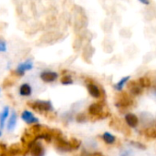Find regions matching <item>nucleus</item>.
Returning a JSON list of instances; mask_svg holds the SVG:
<instances>
[{"instance_id":"f257e3e1","label":"nucleus","mask_w":156,"mask_h":156,"mask_svg":"<svg viewBox=\"0 0 156 156\" xmlns=\"http://www.w3.org/2000/svg\"><path fill=\"white\" fill-rule=\"evenodd\" d=\"M104 107L105 101L102 100L90 104L88 108V112L92 118L96 120H103L110 116V112L108 111H104Z\"/></svg>"},{"instance_id":"f03ea898","label":"nucleus","mask_w":156,"mask_h":156,"mask_svg":"<svg viewBox=\"0 0 156 156\" xmlns=\"http://www.w3.org/2000/svg\"><path fill=\"white\" fill-rule=\"evenodd\" d=\"M134 103L133 96L126 91H119L115 95V106L120 111H124L130 107H132Z\"/></svg>"},{"instance_id":"7ed1b4c3","label":"nucleus","mask_w":156,"mask_h":156,"mask_svg":"<svg viewBox=\"0 0 156 156\" xmlns=\"http://www.w3.org/2000/svg\"><path fill=\"white\" fill-rule=\"evenodd\" d=\"M27 105L38 113H51L53 112V106L49 101H28Z\"/></svg>"},{"instance_id":"20e7f679","label":"nucleus","mask_w":156,"mask_h":156,"mask_svg":"<svg viewBox=\"0 0 156 156\" xmlns=\"http://www.w3.org/2000/svg\"><path fill=\"white\" fill-rule=\"evenodd\" d=\"M109 125L114 129L115 131L123 133L125 136H130L131 135V131H130V127H128L127 124H125L124 122H122L120 119L118 118H113L112 120H111Z\"/></svg>"},{"instance_id":"39448f33","label":"nucleus","mask_w":156,"mask_h":156,"mask_svg":"<svg viewBox=\"0 0 156 156\" xmlns=\"http://www.w3.org/2000/svg\"><path fill=\"white\" fill-rule=\"evenodd\" d=\"M54 144H55V147L57 148V150H58L59 152L68 153V152L72 151V148H71L69 141L65 139L63 137V135L54 139Z\"/></svg>"},{"instance_id":"423d86ee","label":"nucleus","mask_w":156,"mask_h":156,"mask_svg":"<svg viewBox=\"0 0 156 156\" xmlns=\"http://www.w3.org/2000/svg\"><path fill=\"white\" fill-rule=\"evenodd\" d=\"M27 150L31 156H45V148L39 141L33 142L27 147Z\"/></svg>"},{"instance_id":"0eeeda50","label":"nucleus","mask_w":156,"mask_h":156,"mask_svg":"<svg viewBox=\"0 0 156 156\" xmlns=\"http://www.w3.org/2000/svg\"><path fill=\"white\" fill-rule=\"evenodd\" d=\"M126 86H127V90H129V93L133 97L140 96L144 91V88L141 86L139 81H136V80H129Z\"/></svg>"},{"instance_id":"6e6552de","label":"nucleus","mask_w":156,"mask_h":156,"mask_svg":"<svg viewBox=\"0 0 156 156\" xmlns=\"http://www.w3.org/2000/svg\"><path fill=\"white\" fill-rule=\"evenodd\" d=\"M87 86V90L88 92L90 93V95L95 99H100L101 97V93L103 92V90H101L100 87L98 85H96L95 83L91 82V81H87L86 83Z\"/></svg>"},{"instance_id":"1a4fd4ad","label":"nucleus","mask_w":156,"mask_h":156,"mask_svg":"<svg viewBox=\"0 0 156 156\" xmlns=\"http://www.w3.org/2000/svg\"><path fill=\"white\" fill-rule=\"evenodd\" d=\"M32 69H33V62L31 59H27L25 62H22L17 66L16 69L15 70V74L18 77H21L26 73V71L30 70Z\"/></svg>"},{"instance_id":"9d476101","label":"nucleus","mask_w":156,"mask_h":156,"mask_svg":"<svg viewBox=\"0 0 156 156\" xmlns=\"http://www.w3.org/2000/svg\"><path fill=\"white\" fill-rule=\"evenodd\" d=\"M58 78V74L55 71H51V70H45L42 71L40 73V79L46 82V83H51L57 80V79Z\"/></svg>"},{"instance_id":"9b49d317","label":"nucleus","mask_w":156,"mask_h":156,"mask_svg":"<svg viewBox=\"0 0 156 156\" xmlns=\"http://www.w3.org/2000/svg\"><path fill=\"white\" fill-rule=\"evenodd\" d=\"M23 153V148L20 146V144H13L8 149L3 153L4 156H19Z\"/></svg>"},{"instance_id":"f8f14e48","label":"nucleus","mask_w":156,"mask_h":156,"mask_svg":"<svg viewBox=\"0 0 156 156\" xmlns=\"http://www.w3.org/2000/svg\"><path fill=\"white\" fill-rule=\"evenodd\" d=\"M21 119L28 125L37 124L38 122V119L34 116V114L29 111H24L21 114Z\"/></svg>"},{"instance_id":"ddd939ff","label":"nucleus","mask_w":156,"mask_h":156,"mask_svg":"<svg viewBox=\"0 0 156 156\" xmlns=\"http://www.w3.org/2000/svg\"><path fill=\"white\" fill-rule=\"evenodd\" d=\"M125 122L130 128H135L139 124V119L133 113H127L125 115Z\"/></svg>"},{"instance_id":"4468645a","label":"nucleus","mask_w":156,"mask_h":156,"mask_svg":"<svg viewBox=\"0 0 156 156\" xmlns=\"http://www.w3.org/2000/svg\"><path fill=\"white\" fill-rule=\"evenodd\" d=\"M16 122H17V115L15 112H13L11 113V115L9 116L8 122H7V125H6V129L8 132H12L16 125Z\"/></svg>"},{"instance_id":"2eb2a0df","label":"nucleus","mask_w":156,"mask_h":156,"mask_svg":"<svg viewBox=\"0 0 156 156\" xmlns=\"http://www.w3.org/2000/svg\"><path fill=\"white\" fill-rule=\"evenodd\" d=\"M32 93V88L29 84L24 83L19 87V94L23 97H29Z\"/></svg>"},{"instance_id":"dca6fc26","label":"nucleus","mask_w":156,"mask_h":156,"mask_svg":"<svg viewBox=\"0 0 156 156\" xmlns=\"http://www.w3.org/2000/svg\"><path fill=\"white\" fill-rule=\"evenodd\" d=\"M9 116V108L7 106H5L3 111L0 112V128L3 129L5 127V122H6V119L8 118Z\"/></svg>"},{"instance_id":"f3484780","label":"nucleus","mask_w":156,"mask_h":156,"mask_svg":"<svg viewBox=\"0 0 156 156\" xmlns=\"http://www.w3.org/2000/svg\"><path fill=\"white\" fill-rule=\"evenodd\" d=\"M131 77L130 76H126V77H123L121 80H119L115 85H114V89L119 92V91H122L123 90V87L127 84V82L130 80Z\"/></svg>"},{"instance_id":"a211bd4d","label":"nucleus","mask_w":156,"mask_h":156,"mask_svg":"<svg viewBox=\"0 0 156 156\" xmlns=\"http://www.w3.org/2000/svg\"><path fill=\"white\" fill-rule=\"evenodd\" d=\"M142 123L145 128H149V127H153L154 125V118L152 115L147 113V119L144 116V113L142 114Z\"/></svg>"},{"instance_id":"6ab92c4d","label":"nucleus","mask_w":156,"mask_h":156,"mask_svg":"<svg viewBox=\"0 0 156 156\" xmlns=\"http://www.w3.org/2000/svg\"><path fill=\"white\" fill-rule=\"evenodd\" d=\"M143 133L145 137L149 139H156V128H153V127L144 128Z\"/></svg>"},{"instance_id":"aec40b11","label":"nucleus","mask_w":156,"mask_h":156,"mask_svg":"<svg viewBox=\"0 0 156 156\" xmlns=\"http://www.w3.org/2000/svg\"><path fill=\"white\" fill-rule=\"evenodd\" d=\"M102 140H103L104 143L107 144H115L116 138H115V136L112 135L111 133L106 132V133H104L102 134Z\"/></svg>"},{"instance_id":"412c9836","label":"nucleus","mask_w":156,"mask_h":156,"mask_svg":"<svg viewBox=\"0 0 156 156\" xmlns=\"http://www.w3.org/2000/svg\"><path fill=\"white\" fill-rule=\"evenodd\" d=\"M138 81H139V83L141 84V86L143 88H149L152 85L151 80L148 77H142V78L139 79Z\"/></svg>"},{"instance_id":"4be33fe9","label":"nucleus","mask_w":156,"mask_h":156,"mask_svg":"<svg viewBox=\"0 0 156 156\" xmlns=\"http://www.w3.org/2000/svg\"><path fill=\"white\" fill-rule=\"evenodd\" d=\"M69 143H70V145H71L72 150H77V149H79V148L80 147V145H81V142H80V140L76 139V138H71V139L69 140Z\"/></svg>"},{"instance_id":"5701e85b","label":"nucleus","mask_w":156,"mask_h":156,"mask_svg":"<svg viewBox=\"0 0 156 156\" xmlns=\"http://www.w3.org/2000/svg\"><path fill=\"white\" fill-rule=\"evenodd\" d=\"M60 82H61V84H63V85H70V84L73 83V80H72L71 76H69V75H64V76L61 78Z\"/></svg>"},{"instance_id":"b1692460","label":"nucleus","mask_w":156,"mask_h":156,"mask_svg":"<svg viewBox=\"0 0 156 156\" xmlns=\"http://www.w3.org/2000/svg\"><path fill=\"white\" fill-rule=\"evenodd\" d=\"M87 120H88V117H87V115H86L84 112H80V113L76 116V121H77L78 122L83 123V122H87Z\"/></svg>"},{"instance_id":"393cba45","label":"nucleus","mask_w":156,"mask_h":156,"mask_svg":"<svg viewBox=\"0 0 156 156\" xmlns=\"http://www.w3.org/2000/svg\"><path fill=\"white\" fill-rule=\"evenodd\" d=\"M131 144H132L133 147H135V148H137V149H140V150H145V149H146V146H145L144 144H143L142 143H140V142L132 141V142H131Z\"/></svg>"},{"instance_id":"a878e982","label":"nucleus","mask_w":156,"mask_h":156,"mask_svg":"<svg viewBox=\"0 0 156 156\" xmlns=\"http://www.w3.org/2000/svg\"><path fill=\"white\" fill-rule=\"evenodd\" d=\"M6 51V43L5 40L0 39V52H5Z\"/></svg>"},{"instance_id":"bb28decb","label":"nucleus","mask_w":156,"mask_h":156,"mask_svg":"<svg viewBox=\"0 0 156 156\" xmlns=\"http://www.w3.org/2000/svg\"><path fill=\"white\" fill-rule=\"evenodd\" d=\"M87 156H104L101 153H98V152H95V153H92V154H89Z\"/></svg>"},{"instance_id":"cd10ccee","label":"nucleus","mask_w":156,"mask_h":156,"mask_svg":"<svg viewBox=\"0 0 156 156\" xmlns=\"http://www.w3.org/2000/svg\"><path fill=\"white\" fill-rule=\"evenodd\" d=\"M140 3H142V4H144V5H150V0H138Z\"/></svg>"},{"instance_id":"c85d7f7f","label":"nucleus","mask_w":156,"mask_h":156,"mask_svg":"<svg viewBox=\"0 0 156 156\" xmlns=\"http://www.w3.org/2000/svg\"><path fill=\"white\" fill-rule=\"evenodd\" d=\"M121 156H133V154H132V153H131V152L125 151V152H123V153L121 154Z\"/></svg>"},{"instance_id":"c756f323","label":"nucleus","mask_w":156,"mask_h":156,"mask_svg":"<svg viewBox=\"0 0 156 156\" xmlns=\"http://www.w3.org/2000/svg\"><path fill=\"white\" fill-rule=\"evenodd\" d=\"M1 135H2V132L0 131V137H1Z\"/></svg>"},{"instance_id":"7c9ffc66","label":"nucleus","mask_w":156,"mask_h":156,"mask_svg":"<svg viewBox=\"0 0 156 156\" xmlns=\"http://www.w3.org/2000/svg\"><path fill=\"white\" fill-rule=\"evenodd\" d=\"M1 152H2V149H1V147H0V154H1Z\"/></svg>"}]
</instances>
